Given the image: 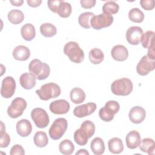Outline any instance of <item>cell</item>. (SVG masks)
<instances>
[{
    "label": "cell",
    "mask_w": 155,
    "mask_h": 155,
    "mask_svg": "<svg viewBox=\"0 0 155 155\" xmlns=\"http://www.w3.org/2000/svg\"><path fill=\"white\" fill-rule=\"evenodd\" d=\"M95 132V125L93 122L89 120L84 121L80 128L74 133V140L75 142L81 146L85 145L88 139L91 137Z\"/></svg>",
    "instance_id": "1"
},
{
    "label": "cell",
    "mask_w": 155,
    "mask_h": 155,
    "mask_svg": "<svg viewBox=\"0 0 155 155\" xmlns=\"http://www.w3.org/2000/svg\"><path fill=\"white\" fill-rule=\"evenodd\" d=\"M28 70L38 80L41 81L47 79L50 73V66L39 59H33L29 64Z\"/></svg>",
    "instance_id": "2"
},
{
    "label": "cell",
    "mask_w": 155,
    "mask_h": 155,
    "mask_svg": "<svg viewBox=\"0 0 155 155\" xmlns=\"http://www.w3.org/2000/svg\"><path fill=\"white\" fill-rule=\"evenodd\" d=\"M64 53L69 59L76 64H79L84 59V51L76 42L70 41L64 47Z\"/></svg>",
    "instance_id": "3"
},
{
    "label": "cell",
    "mask_w": 155,
    "mask_h": 155,
    "mask_svg": "<svg viewBox=\"0 0 155 155\" xmlns=\"http://www.w3.org/2000/svg\"><path fill=\"white\" fill-rule=\"evenodd\" d=\"M133 88L131 81L127 78L116 79L111 84V92L117 96H127L130 94Z\"/></svg>",
    "instance_id": "4"
},
{
    "label": "cell",
    "mask_w": 155,
    "mask_h": 155,
    "mask_svg": "<svg viewBox=\"0 0 155 155\" xmlns=\"http://www.w3.org/2000/svg\"><path fill=\"white\" fill-rule=\"evenodd\" d=\"M61 93L60 87L53 82H50L42 85L40 89L36 90V93L38 95L40 99L48 101L52 98L58 97Z\"/></svg>",
    "instance_id": "5"
},
{
    "label": "cell",
    "mask_w": 155,
    "mask_h": 155,
    "mask_svg": "<svg viewBox=\"0 0 155 155\" xmlns=\"http://www.w3.org/2000/svg\"><path fill=\"white\" fill-rule=\"evenodd\" d=\"M120 109L119 104L115 101H109L107 102L105 106L99 111V116L104 122L111 121L115 114Z\"/></svg>",
    "instance_id": "6"
},
{
    "label": "cell",
    "mask_w": 155,
    "mask_h": 155,
    "mask_svg": "<svg viewBox=\"0 0 155 155\" xmlns=\"http://www.w3.org/2000/svg\"><path fill=\"white\" fill-rule=\"evenodd\" d=\"M67 127L68 122L65 118L59 117L55 119L48 131L50 137L53 140L61 139L65 133Z\"/></svg>",
    "instance_id": "7"
},
{
    "label": "cell",
    "mask_w": 155,
    "mask_h": 155,
    "mask_svg": "<svg viewBox=\"0 0 155 155\" xmlns=\"http://www.w3.org/2000/svg\"><path fill=\"white\" fill-rule=\"evenodd\" d=\"M26 101L22 97L14 99L7 108V114L10 117L16 119L21 116L27 107Z\"/></svg>",
    "instance_id": "8"
},
{
    "label": "cell",
    "mask_w": 155,
    "mask_h": 155,
    "mask_svg": "<svg viewBox=\"0 0 155 155\" xmlns=\"http://www.w3.org/2000/svg\"><path fill=\"white\" fill-rule=\"evenodd\" d=\"M31 117L36 126L39 128H44L50 122L49 116L45 110L35 108L31 111Z\"/></svg>",
    "instance_id": "9"
},
{
    "label": "cell",
    "mask_w": 155,
    "mask_h": 155,
    "mask_svg": "<svg viewBox=\"0 0 155 155\" xmlns=\"http://www.w3.org/2000/svg\"><path fill=\"white\" fill-rule=\"evenodd\" d=\"M114 18L111 15L101 13L94 16L90 21V25L95 30H101L110 26Z\"/></svg>",
    "instance_id": "10"
},
{
    "label": "cell",
    "mask_w": 155,
    "mask_h": 155,
    "mask_svg": "<svg viewBox=\"0 0 155 155\" xmlns=\"http://www.w3.org/2000/svg\"><path fill=\"white\" fill-rule=\"evenodd\" d=\"M155 68V61L151 60L147 55L143 56L136 66L137 73L140 76L147 75Z\"/></svg>",
    "instance_id": "11"
},
{
    "label": "cell",
    "mask_w": 155,
    "mask_h": 155,
    "mask_svg": "<svg viewBox=\"0 0 155 155\" xmlns=\"http://www.w3.org/2000/svg\"><path fill=\"white\" fill-rule=\"evenodd\" d=\"M16 89V82L12 76L5 77L2 81L1 94L5 99L11 97L15 93Z\"/></svg>",
    "instance_id": "12"
},
{
    "label": "cell",
    "mask_w": 155,
    "mask_h": 155,
    "mask_svg": "<svg viewBox=\"0 0 155 155\" xmlns=\"http://www.w3.org/2000/svg\"><path fill=\"white\" fill-rule=\"evenodd\" d=\"M142 35L143 30L140 27L132 26L129 27L126 31V39L131 45H138L140 42Z\"/></svg>",
    "instance_id": "13"
},
{
    "label": "cell",
    "mask_w": 155,
    "mask_h": 155,
    "mask_svg": "<svg viewBox=\"0 0 155 155\" xmlns=\"http://www.w3.org/2000/svg\"><path fill=\"white\" fill-rule=\"evenodd\" d=\"M96 107V104L94 102H88L79 105L73 110V114L77 117H84L93 113Z\"/></svg>",
    "instance_id": "14"
},
{
    "label": "cell",
    "mask_w": 155,
    "mask_h": 155,
    "mask_svg": "<svg viewBox=\"0 0 155 155\" xmlns=\"http://www.w3.org/2000/svg\"><path fill=\"white\" fill-rule=\"evenodd\" d=\"M70 108V104L65 99L54 101L50 104V110L55 114H64L68 112Z\"/></svg>",
    "instance_id": "15"
},
{
    "label": "cell",
    "mask_w": 155,
    "mask_h": 155,
    "mask_svg": "<svg viewBox=\"0 0 155 155\" xmlns=\"http://www.w3.org/2000/svg\"><path fill=\"white\" fill-rule=\"evenodd\" d=\"M129 119L134 124H139L142 122L146 117V111L140 106H135L131 108L128 114Z\"/></svg>",
    "instance_id": "16"
},
{
    "label": "cell",
    "mask_w": 155,
    "mask_h": 155,
    "mask_svg": "<svg viewBox=\"0 0 155 155\" xmlns=\"http://www.w3.org/2000/svg\"><path fill=\"white\" fill-rule=\"evenodd\" d=\"M112 58L117 61H124L128 56L127 48L122 45H116L113 47L111 51Z\"/></svg>",
    "instance_id": "17"
},
{
    "label": "cell",
    "mask_w": 155,
    "mask_h": 155,
    "mask_svg": "<svg viewBox=\"0 0 155 155\" xmlns=\"http://www.w3.org/2000/svg\"><path fill=\"white\" fill-rule=\"evenodd\" d=\"M18 134L21 137L28 136L32 131V125L27 119H21L19 120L16 125Z\"/></svg>",
    "instance_id": "18"
},
{
    "label": "cell",
    "mask_w": 155,
    "mask_h": 155,
    "mask_svg": "<svg viewBox=\"0 0 155 155\" xmlns=\"http://www.w3.org/2000/svg\"><path fill=\"white\" fill-rule=\"evenodd\" d=\"M127 147L130 149H135L137 148L141 142V137L138 131L132 130L130 131L125 137Z\"/></svg>",
    "instance_id": "19"
},
{
    "label": "cell",
    "mask_w": 155,
    "mask_h": 155,
    "mask_svg": "<svg viewBox=\"0 0 155 155\" xmlns=\"http://www.w3.org/2000/svg\"><path fill=\"white\" fill-rule=\"evenodd\" d=\"M12 54L15 59L24 61L30 58V51L28 47L24 45H18L13 49Z\"/></svg>",
    "instance_id": "20"
},
{
    "label": "cell",
    "mask_w": 155,
    "mask_h": 155,
    "mask_svg": "<svg viewBox=\"0 0 155 155\" xmlns=\"http://www.w3.org/2000/svg\"><path fill=\"white\" fill-rule=\"evenodd\" d=\"M36 78L31 73H24L19 78V83L21 87L26 90L33 88L36 85Z\"/></svg>",
    "instance_id": "21"
},
{
    "label": "cell",
    "mask_w": 155,
    "mask_h": 155,
    "mask_svg": "<svg viewBox=\"0 0 155 155\" xmlns=\"http://www.w3.org/2000/svg\"><path fill=\"white\" fill-rule=\"evenodd\" d=\"M21 33L24 40L27 41H32L36 36L35 28L31 24H25L22 27L21 29Z\"/></svg>",
    "instance_id": "22"
},
{
    "label": "cell",
    "mask_w": 155,
    "mask_h": 155,
    "mask_svg": "<svg viewBox=\"0 0 155 155\" xmlns=\"http://www.w3.org/2000/svg\"><path fill=\"white\" fill-rule=\"evenodd\" d=\"M139 149L144 153H148L149 155L154 154L155 150V143L153 139L144 138L143 139L139 145Z\"/></svg>",
    "instance_id": "23"
},
{
    "label": "cell",
    "mask_w": 155,
    "mask_h": 155,
    "mask_svg": "<svg viewBox=\"0 0 155 155\" xmlns=\"http://www.w3.org/2000/svg\"><path fill=\"white\" fill-rule=\"evenodd\" d=\"M108 150L113 154H119L124 150L122 140L118 137H113L108 140Z\"/></svg>",
    "instance_id": "24"
},
{
    "label": "cell",
    "mask_w": 155,
    "mask_h": 155,
    "mask_svg": "<svg viewBox=\"0 0 155 155\" xmlns=\"http://www.w3.org/2000/svg\"><path fill=\"white\" fill-rule=\"evenodd\" d=\"M71 101L76 104L83 102L85 99V93L82 89L79 87L73 88L70 93Z\"/></svg>",
    "instance_id": "25"
},
{
    "label": "cell",
    "mask_w": 155,
    "mask_h": 155,
    "mask_svg": "<svg viewBox=\"0 0 155 155\" xmlns=\"http://www.w3.org/2000/svg\"><path fill=\"white\" fill-rule=\"evenodd\" d=\"M92 152L96 155L102 154L105 151V144L104 140L100 137L94 138L90 143Z\"/></svg>",
    "instance_id": "26"
},
{
    "label": "cell",
    "mask_w": 155,
    "mask_h": 155,
    "mask_svg": "<svg viewBox=\"0 0 155 155\" xmlns=\"http://www.w3.org/2000/svg\"><path fill=\"white\" fill-rule=\"evenodd\" d=\"M88 58L92 64H99L103 61L104 59V54L103 51L99 48H94L90 51Z\"/></svg>",
    "instance_id": "27"
},
{
    "label": "cell",
    "mask_w": 155,
    "mask_h": 155,
    "mask_svg": "<svg viewBox=\"0 0 155 155\" xmlns=\"http://www.w3.org/2000/svg\"><path fill=\"white\" fill-rule=\"evenodd\" d=\"M72 12L71 5L70 3L61 1L59 5L57 8L56 13L61 18H66L70 16Z\"/></svg>",
    "instance_id": "28"
},
{
    "label": "cell",
    "mask_w": 155,
    "mask_h": 155,
    "mask_svg": "<svg viewBox=\"0 0 155 155\" xmlns=\"http://www.w3.org/2000/svg\"><path fill=\"white\" fill-rule=\"evenodd\" d=\"M8 21L13 24H19L21 23L24 19V15L19 10L14 9L10 10L7 15Z\"/></svg>",
    "instance_id": "29"
},
{
    "label": "cell",
    "mask_w": 155,
    "mask_h": 155,
    "mask_svg": "<svg viewBox=\"0 0 155 155\" xmlns=\"http://www.w3.org/2000/svg\"><path fill=\"white\" fill-rule=\"evenodd\" d=\"M40 32L44 37L51 38L56 35L57 29L56 27L51 23H44L40 27Z\"/></svg>",
    "instance_id": "30"
},
{
    "label": "cell",
    "mask_w": 155,
    "mask_h": 155,
    "mask_svg": "<svg viewBox=\"0 0 155 155\" xmlns=\"http://www.w3.org/2000/svg\"><path fill=\"white\" fill-rule=\"evenodd\" d=\"M33 141L35 145L39 148L45 147L48 142V139L45 132L44 131H37L34 136Z\"/></svg>",
    "instance_id": "31"
},
{
    "label": "cell",
    "mask_w": 155,
    "mask_h": 155,
    "mask_svg": "<svg viewBox=\"0 0 155 155\" xmlns=\"http://www.w3.org/2000/svg\"><path fill=\"white\" fill-rule=\"evenodd\" d=\"M59 151L64 155L71 154L74 150V145L69 139H64L59 145Z\"/></svg>",
    "instance_id": "32"
},
{
    "label": "cell",
    "mask_w": 155,
    "mask_h": 155,
    "mask_svg": "<svg viewBox=\"0 0 155 155\" xmlns=\"http://www.w3.org/2000/svg\"><path fill=\"white\" fill-rule=\"evenodd\" d=\"M94 14L92 12H84L81 13L78 18V22L79 25L84 28H90L91 27L90 21Z\"/></svg>",
    "instance_id": "33"
},
{
    "label": "cell",
    "mask_w": 155,
    "mask_h": 155,
    "mask_svg": "<svg viewBox=\"0 0 155 155\" xmlns=\"http://www.w3.org/2000/svg\"><path fill=\"white\" fill-rule=\"evenodd\" d=\"M119 9V5L114 1H107L106 2L102 7L103 13L106 15H111L116 14Z\"/></svg>",
    "instance_id": "34"
},
{
    "label": "cell",
    "mask_w": 155,
    "mask_h": 155,
    "mask_svg": "<svg viewBox=\"0 0 155 155\" xmlns=\"http://www.w3.org/2000/svg\"><path fill=\"white\" fill-rule=\"evenodd\" d=\"M128 18L132 22L140 23L144 19V14L139 8H133L129 11Z\"/></svg>",
    "instance_id": "35"
},
{
    "label": "cell",
    "mask_w": 155,
    "mask_h": 155,
    "mask_svg": "<svg viewBox=\"0 0 155 155\" xmlns=\"http://www.w3.org/2000/svg\"><path fill=\"white\" fill-rule=\"evenodd\" d=\"M154 39V32L151 30L147 31L143 33L141 37L140 42L142 47L145 48H148L153 42H155Z\"/></svg>",
    "instance_id": "36"
},
{
    "label": "cell",
    "mask_w": 155,
    "mask_h": 155,
    "mask_svg": "<svg viewBox=\"0 0 155 155\" xmlns=\"http://www.w3.org/2000/svg\"><path fill=\"white\" fill-rule=\"evenodd\" d=\"M1 123V129L0 133V147L6 148L8 146L10 142V136L5 132V127H4V124L2 122Z\"/></svg>",
    "instance_id": "37"
},
{
    "label": "cell",
    "mask_w": 155,
    "mask_h": 155,
    "mask_svg": "<svg viewBox=\"0 0 155 155\" xmlns=\"http://www.w3.org/2000/svg\"><path fill=\"white\" fill-rule=\"evenodd\" d=\"M10 155H24L25 154V151L23 148V147L19 144L15 145L13 146L10 150Z\"/></svg>",
    "instance_id": "38"
},
{
    "label": "cell",
    "mask_w": 155,
    "mask_h": 155,
    "mask_svg": "<svg viewBox=\"0 0 155 155\" xmlns=\"http://www.w3.org/2000/svg\"><path fill=\"white\" fill-rule=\"evenodd\" d=\"M141 7L145 10H151L154 7V0H141L140 1Z\"/></svg>",
    "instance_id": "39"
},
{
    "label": "cell",
    "mask_w": 155,
    "mask_h": 155,
    "mask_svg": "<svg viewBox=\"0 0 155 155\" xmlns=\"http://www.w3.org/2000/svg\"><path fill=\"white\" fill-rule=\"evenodd\" d=\"M96 1L95 0H81V5L84 8H91L94 7Z\"/></svg>",
    "instance_id": "40"
},
{
    "label": "cell",
    "mask_w": 155,
    "mask_h": 155,
    "mask_svg": "<svg viewBox=\"0 0 155 155\" xmlns=\"http://www.w3.org/2000/svg\"><path fill=\"white\" fill-rule=\"evenodd\" d=\"M60 2L61 1H48V7L52 12L56 13L57 8L59 5Z\"/></svg>",
    "instance_id": "41"
},
{
    "label": "cell",
    "mask_w": 155,
    "mask_h": 155,
    "mask_svg": "<svg viewBox=\"0 0 155 155\" xmlns=\"http://www.w3.org/2000/svg\"><path fill=\"white\" fill-rule=\"evenodd\" d=\"M154 42H153L148 48L147 56L151 60H155V51H154Z\"/></svg>",
    "instance_id": "42"
},
{
    "label": "cell",
    "mask_w": 155,
    "mask_h": 155,
    "mask_svg": "<svg viewBox=\"0 0 155 155\" xmlns=\"http://www.w3.org/2000/svg\"><path fill=\"white\" fill-rule=\"evenodd\" d=\"M27 2L28 5L31 7H37L41 5L42 3L41 0H27Z\"/></svg>",
    "instance_id": "43"
},
{
    "label": "cell",
    "mask_w": 155,
    "mask_h": 155,
    "mask_svg": "<svg viewBox=\"0 0 155 155\" xmlns=\"http://www.w3.org/2000/svg\"><path fill=\"white\" fill-rule=\"evenodd\" d=\"M10 2L14 6H21L22 5L24 1L22 0L19 1H10Z\"/></svg>",
    "instance_id": "44"
},
{
    "label": "cell",
    "mask_w": 155,
    "mask_h": 155,
    "mask_svg": "<svg viewBox=\"0 0 155 155\" xmlns=\"http://www.w3.org/2000/svg\"><path fill=\"white\" fill-rule=\"evenodd\" d=\"M79 154H83V155H89L88 151H87L85 149H80L76 153V155H79Z\"/></svg>",
    "instance_id": "45"
}]
</instances>
